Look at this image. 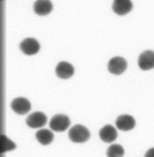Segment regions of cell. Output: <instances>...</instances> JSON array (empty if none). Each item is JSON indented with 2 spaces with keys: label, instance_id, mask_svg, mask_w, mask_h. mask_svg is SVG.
I'll return each instance as SVG.
<instances>
[{
  "label": "cell",
  "instance_id": "8fae6325",
  "mask_svg": "<svg viewBox=\"0 0 154 157\" xmlns=\"http://www.w3.org/2000/svg\"><path fill=\"white\" fill-rule=\"evenodd\" d=\"M99 138L103 142H113L117 138V131L115 128L107 124L99 131Z\"/></svg>",
  "mask_w": 154,
  "mask_h": 157
},
{
  "label": "cell",
  "instance_id": "30bf717a",
  "mask_svg": "<svg viewBox=\"0 0 154 157\" xmlns=\"http://www.w3.org/2000/svg\"><path fill=\"white\" fill-rule=\"evenodd\" d=\"M133 4L129 0H115L112 4V10L117 15H126L132 10Z\"/></svg>",
  "mask_w": 154,
  "mask_h": 157
},
{
  "label": "cell",
  "instance_id": "6da1fadb",
  "mask_svg": "<svg viewBox=\"0 0 154 157\" xmlns=\"http://www.w3.org/2000/svg\"><path fill=\"white\" fill-rule=\"evenodd\" d=\"M69 138L73 142L82 144L90 138V132L88 131L86 126L81 125V124H76L69 131Z\"/></svg>",
  "mask_w": 154,
  "mask_h": 157
},
{
  "label": "cell",
  "instance_id": "9a60e30c",
  "mask_svg": "<svg viewBox=\"0 0 154 157\" xmlns=\"http://www.w3.org/2000/svg\"><path fill=\"white\" fill-rule=\"evenodd\" d=\"M1 152L2 153H5V152H9V151H12V150H15L16 149V144H14L12 140H10L5 135L2 134L1 135Z\"/></svg>",
  "mask_w": 154,
  "mask_h": 157
},
{
  "label": "cell",
  "instance_id": "2e32d148",
  "mask_svg": "<svg viewBox=\"0 0 154 157\" xmlns=\"http://www.w3.org/2000/svg\"><path fill=\"white\" fill-rule=\"evenodd\" d=\"M145 157H154V147L148 150V151H147V153H146V155H145Z\"/></svg>",
  "mask_w": 154,
  "mask_h": 157
},
{
  "label": "cell",
  "instance_id": "7a4b0ae2",
  "mask_svg": "<svg viewBox=\"0 0 154 157\" xmlns=\"http://www.w3.org/2000/svg\"><path fill=\"white\" fill-rule=\"evenodd\" d=\"M70 125V119L68 116L63 114L55 115L51 118L50 128L54 132H64Z\"/></svg>",
  "mask_w": 154,
  "mask_h": 157
},
{
  "label": "cell",
  "instance_id": "4fadbf2b",
  "mask_svg": "<svg viewBox=\"0 0 154 157\" xmlns=\"http://www.w3.org/2000/svg\"><path fill=\"white\" fill-rule=\"evenodd\" d=\"M35 137L39 144L42 145L50 144L54 139V135L50 130H39L36 132Z\"/></svg>",
  "mask_w": 154,
  "mask_h": 157
},
{
  "label": "cell",
  "instance_id": "8992f818",
  "mask_svg": "<svg viewBox=\"0 0 154 157\" xmlns=\"http://www.w3.org/2000/svg\"><path fill=\"white\" fill-rule=\"evenodd\" d=\"M19 48L22 53H24L26 55H34L39 51L40 46H39V43L35 38L27 37L20 43Z\"/></svg>",
  "mask_w": 154,
  "mask_h": 157
},
{
  "label": "cell",
  "instance_id": "52a82bcc",
  "mask_svg": "<svg viewBox=\"0 0 154 157\" xmlns=\"http://www.w3.org/2000/svg\"><path fill=\"white\" fill-rule=\"evenodd\" d=\"M11 108L18 115H24L31 109V103L26 98H16L11 102Z\"/></svg>",
  "mask_w": 154,
  "mask_h": 157
},
{
  "label": "cell",
  "instance_id": "3957f363",
  "mask_svg": "<svg viewBox=\"0 0 154 157\" xmlns=\"http://www.w3.org/2000/svg\"><path fill=\"white\" fill-rule=\"evenodd\" d=\"M127 61L121 56H115L112 57L108 63V70L109 72L113 73V75H121L125 72V70L127 69Z\"/></svg>",
  "mask_w": 154,
  "mask_h": 157
},
{
  "label": "cell",
  "instance_id": "5b68a950",
  "mask_svg": "<svg viewBox=\"0 0 154 157\" xmlns=\"http://www.w3.org/2000/svg\"><path fill=\"white\" fill-rule=\"evenodd\" d=\"M138 67L141 70H150L154 68V51L146 50L138 56Z\"/></svg>",
  "mask_w": 154,
  "mask_h": 157
},
{
  "label": "cell",
  "instance_id": "277c9868",
  "mask_svg": "<svg viewBox=\"0 0 154 157\" xmlns=\"http://www.w3.org/2000/svg\"><path fill=\"white\" fill-rule=\"evenodd\" d=\"M26 123L31 128H40L47 123V116L41 112H34L27 116Z\"/></svg>",
  "mask_w": 154,
  "mask_h": 157
},
{
  "label": "cell",
  "instance_id": "9c48e42d",
  "mask_svg": "<svg viewBox=\"0 0 154 157\" xmlns=\"http://www.w3.org/2000/svg\"><path fill=\"white\" fill-rule=\"evenodd\" d=\"M116 126L120 131H130L135 126V119L130 115H120L116 118Z\"/></svg>",
  "mask_w": 154,
  "mask_h": 157
},
{
  "label": "cell",
  "instance_id": "7c38bea8",
  "mask_svg": "<svg viewBox=\"0 0 154 157\" xmlns=\"http://www.w3.org/2000/svg\"><path fill=\"white\" fill-rule=\"evenodd\" d=\"M33 9H34V12L37 14V15L45 16L52 12L53 4L49 0H38V1H35Z\"/></svg>",
  "mask_w": 154,
  "mask_h": 157
},
{
  "label": "cell",
  "instance_id": "ba28073f",
  "mask_svg": "<svg viewBox=\"0 0 154 157\" xmlns=\"http://www.w3.org/2000/svg\"><path fill=\"white\" fill-rule=\"evenodd\" d=\"M55 72H56V75L59 78L66 80V78H70L74 75V67L71 64H69L68 62H59L56 66Z\"/></svg>",
  "mask_w": 154,
  "mask_h": 157
},
{
  "label": "cell",
  "instance_id": "5bb4252c",
  "mask_svg": "<svg viewBox=\"0 0 154 157\" xmlns=\"http://www.w3.org/2000/svg\"><path fill=\"white\" fill-rule=\"evenodd\" d=\"M125 150L120 144H112L107 150V157H123Z\"/></svg>",
  "mask_w": 154,
  "mask_h": 157
}]
</instances>
